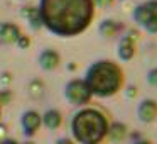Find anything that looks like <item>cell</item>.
I'll return each mask as SVG.
<instances>
[{"label": "cell", "instance_id": "1", "mask_svg": "<svg viewBox=\"0 0 157 144\" xmlns=\"http://www.w3.org/2000/svg\"><path fill=\"white\" fill-rule=\"evenodd\" d=\"M41 22L58 36H76L95 15L93 0H41Z\"/></svg>", "mask_w": 157, "mask_h": 144}, {"label": "cell", "instance_id": "2", "mask_svg": "<svg viewBox=\"0 0 157 144\" xmlns=\"http://www.w3.org/2000/svg\"><path fill=\"white\" fill-rule=\"evenodd\" d=\"M85 82L91 95L112 97L122 88L123 71L113 61H98L88 70Z\"/></svg>", "mask_w": 157, "mask_h": 144}, {"label": "cell", "instance_id": "3", "mask_svg": "<svg viewBox=\"0 0 157 144\" xmlns=\"http://www.w3.org/2000/svg\"><path fill=\"white\" fill-rule=\"evenodd\" d=\"M73 136L81 144H98L108 134L105 115L95 109H85L73 117Z\"/></svg>", "mask_w": 157, "mask_h": 144}, {"label": "cell", "instance_id": "4", "mask_svg": "<svg viewBox=\"0 0 157 144\" xmlns=\"http://www.w3.org/2000/svg\"><path fill=\"white\" fill-rule=\"evenodd\" d=\"M133 19L149 32H157V0L144 2L133 10Z\"/></svg>", "mask_w": 157, "mask_h": 144}, {"label": "cell", "instance_id": "5", "mask_svg": "<svg viewBox=\"0 0 157 144\" xmlns=\"http://www.w3.org/2000/svg\"><path fill=\"white\" fill-rule=\"evenodd\" d=\"M66 97L69 102L76 103V105H83V103L90 102L91 92H90L85 80H73L66 86Z\"/></svg>", "mask_w": 157, "mask_h": 144}, {"label": "cell", "instance_id": "6", "mask_svg": "<svg viewBox=\"0 0 157 144\" xmlns=\"http://www.w3.org/2000/svg\"><path fill=\"white\" fill-rule=\"evenodd\" d=\"M137 39H139V32H135V31H130L125 38H122V41L118 44V56L123 61H128V59L133 58Z\"/></svg>", "mask_w": 157, "mask_h": 144}, {"label": "cell", "instance_id": "7", "mask_svg": "<svg viewBox=\"0 0 157 144\" xmlns=\"http://www.w3.org/2000/svg\"><path fill=\"white\" fill-rule=\"evenodd\" d=\"M41 115H39L36 110H29V112L24 114V117H22V127H24L25 134L27 136H32V134H36V130L39 129V126H41Z\"/></svg>", "mask_w": 157, "mask_h": 144}, {"label": "cell", "instance_id": "8", "mask_svg": "<svg viewBox=\"0 0 157 144\" xmlns=\"http://www.w3.org/2000/svg\"><path fill=\"white\" fill-rule=\"evenodd\" d=\"M139 117L142 122H152L157 117V102L155 100H144L139 107Z\"/></svg>", "mask_w": 157, "mask_h": 144}, {"label": "cell", "instance_id": "9", "mask_svg": "<svg viewBox=\"0 0 157 144\" xmlns=\"http://www.w3.org/2000/svg\"><path fill=\"white\" fill-rule=\"evenodd\" d=\"M21 31L14 24H2L0 26V39L4 42H17Z\"/></svg>", "mask_w": 157, "mask_h": 144}, {"label": "cell", "instance_id": "10", "mask_svg": "<svg viewBox=\"0 0 157 144\" xmlns=\"http://www.w3.org/2000/svg\"><path fill=\"white\" fill-rule=\"evenodd\" d=\"M58 65H59V54L56 51L48 49L41 54V66L44 70H54Z\"/></svg>", "mask_w": 157, "mask_h": 144}, {"label": "cell", "instance_id": "11", "mask_svg": "<svg viewBox=\"0 0 157 144\" xmlns=\"http://www.w3.org/2000/svg\"><path fill=\"white\" fill-rule=\"evenodd\" d=\"M42 122H44V126L49 127V129H58V127L61 126V122H63L61 114H59L58 110H48V112L44 114Z\"/></svg>", "mask_w": 157, "mask_h": 144}, {"label": "cell", "instance_id": "12", "mask_svg": "<svg viewBox=\"0 0 157 144\" xmlns=\"http://www.w3.org/2000/svg\"><path fill=\"white\" fill-rule=\"evenodd\" d=\"M120 29H122V24H118L117 21H105L100 26V32H101L105 38H113Z\"/></svg>", "mask_w": 157, "mask_h": 144}, {"label": "cell", "instance_id": "13", "mask_svg": "<svg viewBox=\"0 0 157 144\" xmlns=\"http://www.w3.org/2000/svg\"><path fill=\"white\" fill-rule=\"evenodd\" d=\"M24 15H27V17H29V24H31L34 29H39V27L42 26L41 15H39V9L25 7V9H24Z\"/></svg>", "mask_w": 157, "mask_h": 144}, {"label": "cell", "instance_id": "14", "mask_svg": "<svg viewBox=\"0 0 157 144\" xmlns=\"http://www.w3.org/2000/svg\"><path fill=\"white\" fill-rule=\"evenodd\" d=\"M108 132H110V136H112V139L113 141H122L123 137L127 136V127L123 126V124H113L112 127L108 129Z\"/></svg>", "mask_w": 157, "mask_h": 144}, {"label": "cell", "instance_id": "15", "mask_svg": "<svg viewBox=\"0 0 157 144\" xmlns=\"http://www.w3.org/2000/svg\"><path fill=\"white\" fill-rule=\"evenodd\" d=\"M147 80H149V83H150V85L157 86V68L150 70V71H149V75H147Z\"/></svg>", "mask_w": 157, "mask_h": 144}, {"label": "cell", "instance_id": "16", "mask_svg": "<svg viewBox=\"0 0 157 144\" xmlns=\"http://www.w3.org/2000/svg\"><path fill=\"white\" fill-rule=\"evenodd\" d=\"M17 44H19V48L25 49L29 44H31V41H29V38H27V36H19V39H17Z\"/></svg>", "mask_w": 157, "mask_h": 144}, {"label": "cell", "instance_id": "17", "mask_svg": "<svg viewBox=\"0 0 157 144\" xmlns=\"http://www.w3.org/2000/svg\"><path fill=\"white\" fill-rule=\"evenodd\" d=\"M10 102V93L9 92H0V105H5V103Z\"/></svg>", "mask_w": 157, "mask_h": 144}, {"label": "cell", "instance_id": "18", "mask_svg": "<svg viewBox=\"0 0 157 144\" xmlns=\"http://www.w3.org/2000/svg\"><path fill=\"white\" fill-rule=\"evenodd\" d=\"M56 144H73V141H69V139H59Z\"/></svg>", "mask_w": 157, "mask_h": 144}, {"label": "cell", "instance_id": "19", "mask_svg": "<svg viewBox=\"0 0 157 144\" xmlns=\"http://www.w3.org/2000/svg\"><path fill=\"white\" fill-rule=\"evenodd\" d=\"M0 144H17L15 141H12V139H5V141H2Z\"/></svg>", "mask_w": 157, "mask_h": 144}, {"label": "cell", "instance_id": "20", "mask_svg": "<svg viewBox=\"0 0 157 144\" xmlns=\"http://www.w3.org/2000/svg\"><path fill=\"white\" fill-rule=\"evenodd\" d=\"M133 144H152V142H149V141H137V142H133Z\"/></svg>", "mask_w": 157, "mask_h": 144}, {"label": "cell", "instance_id": "21", "mask_svg": "<svg viewBox=\"0 0 157 144\" xmlns=\"http://www.w3.org/2000/svg\"><path fill=\"white\" fill-rule=\"evenodd\" d=\"M25 144H32V142H25Z\"/></svg>", "mask_w": 157, "mask_h": 144}]
</instances>
